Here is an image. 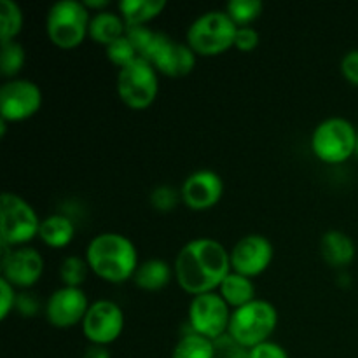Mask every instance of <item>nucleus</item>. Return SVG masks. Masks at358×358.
<instances>
[{
    "label": "nucleus",
    "mask_w": 358,
    "mask_h": 358,
    "mask_svg": "<svg viewBox=\"0 0 358 358\" xmlns=\"http://www.w3.org/2000/svg\"><path fill=\"white\" fill-rule=\"evenodd\" d=\"M173 271L184 292L194 297L215 292L231 273L229 250L213 238H196L178 250Z\"/></svg>",
    "instance_id": "f257e3e1"
},
{
    "label": "nucleus",
    "mask_w": 358,
    "mask_h": 358,
    "mask_svg": "<svg viewBox=\"0 0 358 358\" xmlns=\"http://www.w3.org/2000/svg\"><path fill=\"white\" fill-rule=\"evenodd\" d=\"M86 262L98 278L108 283L133 280L140 266L136 247L121 233L96 234L86 248Z\"/></svg>",
    "instance_id": "f03ea898"
},
{
    "label": "nucleus",
    "mask_w": 358,
    "mask_h": 358,
    "mask_svg": "<svg viewBox=\"0 0 358 358\" xmlns=\"http://www.w3.org/2000/svg\"><path fill=\"white\" fill-rule=\"evenodd\" d=\"M278 325V311L269 301L254 299L245 306L233 310L227 334L245 348H254L269 341Z\"/></svg>",
    "instance_id": "7ed1b4c3"
},
{
    "label": "nucleus",
    "mask_w": 358,
    "mask_h": 358,
    "mask_svg": "<svg viewBox=\"0 0 358 358\" xmlns=\"http://www.w3.org/2000/svg\"><path fill=\"white\" fill-rule=\"evenodd\" d=\"M90 10L79 0H59L52 3L45 17L48 37L56 48L76 49L90 35Z\"/></svg>",
    "instance_id": "20e7f679"
},
{
    "label": "nucleus",
    "mask_w": 358,
    "mask_h": 358,
    "mask_svg": "<svg viewBox=\"0 0 358 358\" xmlns=\"http://www.w3.org/2000/svg\"><path fill=\"white\" fill-rule=\"evenodd\" d=\"M358 129L345 117H329L311 133V152L327 164L346 163L355 156Z\"/></svg>",
    "instance_id": "39448f33"
},
{
    "label": "nucleus",
    "mask_w": 358,
    "mask_h": 358,
    "mask_svg": "<svg viewBox=\"0 0 358 358\" xmlns=\"http://www.w3.org/2000/svg\"><path fill=\"white\" fill-rule=\"evenodd\" d=\"M238 27L226 10H208L196 17L187 30V45L199 56H217L234 48Z\"/></svg>",
    "instance_id": "423d86ee"
},
{
    "label": "nucleus",
    "mask_w": 358,
    "mask_h": 358,
    "mask_svg": "<svg viewBox=\"0 0 358 358\" xmlns=\"http://www.w3.org/2000/svg\"><path fill=\"white\" fill-rule=\"evenodd\" d=\"M42 220L34 206L14 192H2L0 198V243L13 248L27 247L38 236Z\"/></svg>",
    "instance_id": "0eeeda50"
},
{
    "label": "nucleus",
    "mask_w": 358,
    "mask_h": 358,
    "mask_svg": "<svg viewBox=\"0 0 358 358\" xmlns=\"http://www.w3.org/2000/svg\"><path fill=\"white\" fill-rule=\"evenodd\" d=\"M157 70L147 59L136 58L117 73V94L124 105L135 110L150 107L157 98Z\"/></svg>",
    "instance_id": "6e6552de"
},
{
    "label": "nucleus",
    "mask_w": 358,
    "mask_h": 358,
    "mask_svg": "<svg viewBox=\"0 0 358 358\" xmlns=\"http://www.w3.org/2000/svg\"><path fill=\"white\" fill-rule=\"evenodd\" d=\"M231 308L219 292L201 294L192 297L189 304L187 322L192 332L215 341L220 336L227 334L231 322Z\"/></svg>",
    "instance_id": "1a4fd4ad"
},
{
    "label": "nucleus",
    "mask_w": 358,
    "mask_h": 358,
    "mask_svg": "<svg viewBox=\"0 0 358 358\" xmlns=\"http://www.w3.org/2000/svg\"><path fill=\"white\" fill-rule=\"evenodd\" d=\"M143 59H147L157 73L168 77H185L196 66V52L189 48L187 42L182 44L163 31H156Z\"/></svg>",
    "instance_id": "9d476101"
},
{
    "label": "nucleus",
    "mask_w": 358,
    "mask_h": 358,
    "mask_svg": "<svg viewBox=\"0 0 358 358\" xmlns=\"http://www.w3.org/2000/svg\"><path fill=\"white\" fill-rule=\"evenodd\" d=\"M0 271L14 289H30L41 280L44 273V259L41 252L31 247L13 248L0 243Z\"/></svg>",
    "instance_id": "9b49d317"
},
{
    "label": "nucleus",
    "mask_w": 358,
    "mask_h": 358,
    "mask_svg": "<svg viewBox=\"0 0 358 358\" xmlns=\"http://www.w3.org/2000/svg\"><path fill=\"white\" fill-rule=\"evenodd\" d=\"M42 107V91L34 80L10 79L0 90V115L6 122L34 117Z\"/></svg>",
    "instance_id": "f8f14e48"
},
{
    "label": "nucleus",
    "mask_w": 358,
    "mask_h": 358,
    "mask_svg": "<svg viewBox=\"0 0 358 358\" xmlns=\"http://www.w3.org/2000/svg\"><path fill=\"white\" fill-rule=\"evenodd\" d=\"M124 331V313L114 301L100 299L91 303L83 320V332L91 345L108 346Z\"/></svg>",
    "instance_id": "ddd939ff"
},
{
    "label": "nucleus",
    "mask_w": 358,
    "mask_h": 358,
    "mask_svg": "<svg viewBox=\"0 0 358 358\" xmlns=\"http://www.w3.org/2000/svg\"><path fill=\"white\" fill-rule=\"evenodd\" d=\"M275 248L262 234H247L240 238L229 250L231 271L255 278L271 266Z\"/></svg>",
    "instance_id": "4468645a"
},
{
    "label": "nucleus",
    "mask_w": 358,
    "mask_h": 358,
    "mask_svg": "<svg viewBox=\"0 0 358 358\" xmlns=\"http://www.w3.org/2000/svg\"><path fill=\"white\" fill-rule=\"evenodd\" d=\"M90 306L91 304L83 289L62 287L49 296L44 311L52 327L69 329L83 324Z\"/></svg>",
    "instance_id": "2eb2a0df"
},
{
    "label": "nucleus",
    "mask_w": 358,
    "mask_h": 358,
    "mask_svg": "<svg viewBox=\"0 0 358 358\" xmlns=\"http://www.w3.org/2000/svg\"><path fill=\"white\" fill-rule=\"evenodd\" d=\"M182 203L194 212L213 208L224 194V182L213 170H196L184 180Z\"/></svg>",
    "instance_id": "dca6fc26"
},
{
    "label": "nucleus",
    "mask_w": 358,
    "mask_h": 358,
    "mask_svg": "<svg viewBox=\"0 0 358 358\" xmlns=\"http://www.w3.org/2000/svg\"><path fill=\"white\" fill-rule=\"evenodd\" d=\"M320 254L332 268H346L357 254L355 243L343 231H327L320 240Z\"/></svg>",
    "instance_id": "f3484780"
},
{
    "label": "nucleus",
    "mask_w": 358,
    "mask_h": 358,
    "mask_svg": "<svg viewBox=\"0 0 358 358\" xmlns=\"http://www.w3.org/2000/svg\"><path fill=\"white\" fill-rule=\"evenodd\" d=\"M171 276H175V271L166 261L149 259L138 266L135 276H133V282L145 292H159L171 282Z\"/></svg>",
    "instance_id": "a211bd4d"
},
{
    "label": "nucleus",
    "mask_w": 358,
    "mask_h": 358,
    "mask_svg": "<svg viewBox=\"0 0 358 358\" xmlns=\"http://www.w3.org/2000/svg\"><path fill=\"white\" fill-rule=\"evenodd\" d=\"M166 7L164 0H121L119 14L126 27H147L149 21L156 20Z\"/></svg>",
    "instance_id": "6ab92c4d"
},
{
    "label": "nucleus",
    "mask_w": 358,
    "mask_h": 358,
    "mask_svg": "<svg viewBox=\"0 0 358 358\" xmlns=\"http://www.w3.org/2000/svg\"><path fill=\"white\" fill-rule=\"evenodd\" d=\"M73 236H76V226L72 219L62 213L45 217L38 231V238L51 248H65L66 245L72 243Z\"/></svg>",
    "instance_id": "aec40b11"
},
{
    "label": "nucleus",
    "mask_w": 358,
    "mask_h": 358,
    "mask_svg": "<svg viewBox=\"0 0 358 358\" xmlns=\"http://www.w3.org/2000/svg\"><path fill=\"white\" fill-rule=\"evenodd\" d=\"M126 28L128 27H126L121 14H115L112 10H101L91 17L90 37L107 48L108 44L126 35Z\"/></svg>",
    "instance_id": "412c9836"
},
{
    "label": "nucleus",
    "mask_w": 358,
    "mask_h": 358,
    "mask_svg": "<svg viewBox=\"0 0 358 358\" xmlns=\"http://www.w3.org/2000/svg\"><path fill=\"white\" fill-rule=\"evenodd\" d=\"M217 292L222 296V299L229 304V308L238 310V308L245 306V304L252 303L255 299V285L252 278H247L243 275L231 271L226 276L222 283H220Z\"/></svg>",
    "instance_id": "4be33fe9"
},
{
    "label": "nucleus",
    "mask_w": 358,
    "mask_h": 358,
    "mask_svg": "<svg viewBox=\"0 0 358 358\" xmlns=\"http://www.w3.org/2000/svg\"><path fill=\"white\" fill-rule=\"evenodd\" d=\"M171 358H215V345L212 339L199 336L189 329L175 345Z\"/></svg>",
    "instance_id": "5701e85b"
},
{
    "label": "nucleus",
    "mask_w": 358,
    "mask_h": 358,
    "mask_svg": "<svg viewBox=\"0 0 358 358\" xmlns=\"http://www.w3.org/2000/svg\"><path fill=\"white\" fill-rule=\"evenodd\" d=\"M23 28V13L14 0H0V44L16 41Z\"/></svg>",
    "instance_id": "b1692460"
},
{
    "label": "nucleus",
    "mask_w": 358,
    "mask_h": 358,
    "mask_svg": "<svg viewBox=\"0 0 358 358\" xmlns=\"http://www.w3.org/2000/svg\"><path fill=\"white\" fill-rule=\"evenodd\" d=\"M262 9L264 6L261 0H231L224 10L238 28H243L252 27V23L262 14Z\"/></svg>",
    "instance_id": "393cba45"
},
{
    "label": "nucleus",
    "mask_w": 358,
    "mask_h": 358,
    "mask_svg": "<svg viewBox=\"0 0 358 358\" xmlns=\"http://www.w3.org/2000/svg\"><path fill=\"white\" fill-rule=\"evenodd\" d=\"M24 49L20 42L10 41L2 42V49H0V70L2 76L7 79H16L20 70L24 66Z\"/></svg>",
    "instance_id": "a878e982"
},
{
    "label": "nucleus",
    "mask_w": 358,
    "mask_h": 358,
    "mask_svg": "<svg viewBox=\"0 0 358 358\" xmlns=\"http://www.w3.org/2000/svg\"><path fill=\"white\" fill-rule=\"evenodd\" d=\"M90 266H87L86 259L79 257V255H69L63 259L62 266H59V278H62L63 287H73V289H80L87 278L90 273Z\"/></svg>",
    "instance_id": "bb28decb"
},
{
    "label": "nucleus",
    "mask_w": 358,
    "mask_h": 358,
    "mask_svg": "<svg viewBox=\"0 0 358 358\" xmlns=\"http://www.w3.org/2000/svg\"><path fill=\"white\" fill-rule=\"evenodd\" d=\"M105 55H107L108 62L114 63L119 70L124 69L126 65H129L131 62H135L136 58H140L136 49L133 48V44L129 42V38L126 35H122L121 38L114 41L112 44H108L105 48Z\"/></svg>",
    "instance_id": "cd10ccee"
},
{
    "label": "nucleus",
    "mask_w": 358,
    "mask_h": 358,
    "mask_svg": "<svg viewBox=\"0 0 358 358\" xmlns=\"http://www.w3.org/2000/svg\"><path fill=\"white\" fill-rule=\"evenodd\" d=\"M182 201L180 191L173 189L171 185H157L152 192H150V205L154 210L161 213L173 212Z\"/></svg>",
    "instance_id": "c85d7f7f"
},
{
    "label": "nucleus",
    "mask_w": 358,
    "mask_h": 358,
    "mask_svg": "<svg viewBox=\"0 0 358 358\" xmlns=\"http://www.w3.org/2000/svg\"><path fill=\"white\" fill-rule=\"evenodd\" d=\"M213 345H215V358H250V348L241 346L229 334L217 338Z\"/></svg>",
    "instance_id": "c756f323"
},
{
    "label": "nucleus",
    "mask_w": 358,
    "mask_h": 358,
    "mask_svg": "<svg viewBox=\"0 0 358 358\" xmlns=\"http://www.w3.org/2000/svg\"><path fill=\"white\" fill-rule=\"evenodd\" d=\"M154 35H156V31L149 27H128L126 28V37L129 38V42H131L133 48L136 49V52H138L140 58H143V56L147 55V51H149L150 44H152V41H154Z\"/></svg>",
    "instance_id": "7c9ffc66"
},
{
    "label": "nucleus",
    "mask_w": 358,
    "mask_h": 358,
    "mask_svg": "<svg viewBox=\"0 0 358 358\" xmlns=\"http://www.w3.org/2000/svg\"><path fill=\"white\" fill-rule=\"evenodd\" d=\"M0 296H2V299H0V320H6L10 311L16 308L17 294L14 287L2 276H0Z\"/></svg>",
    "instance_id": "2f4dec72"
},
{
    "label": "nucleus",
    "mask_w": 358,
    "mask_h": 358,
    "mask_svg": "<svg viewBox=\"0 0 358 358\" xmlns=\"http://www.w3.org/2000/svg\"><path fill=\"white\" fill-rule=\"evenodd\" d=\"M259 41H261V38H259V34L255 28L252 27L238 28L236 38H234V48L241 52H250L257 48Z\"/></svg>",
    "instance_id": "473e14b6"
},
{
    "label": "nucleus",
    "mask_w": 358,
    "mask_h": 358,
    "mask_svg": "<svg viewBox=\"0 0 358 358\" xmlns=\"http://www.w3.org/2000/svg\"><path fill=\"white\" fill-rule=\"evenodd\" d=\"M250 358H289V353L278 343L266 341L250 350Z\"/></svg>",
    "instance_id": "72a5a7b5"
},
{
    "label": "nucleus",
    "mask_w": 358,
    "mask_h": 358,
    "mask_svg": "<svg viewBox=\"0 0 358 358\" xmlns=\"http://www.w3.org/2000/svg\"><path fill=\"white\" fill-rule=\"evenodd\" d=\"M341 72L350 84L358 87V49L348 51L341 59Z\"/></svg>",
    "instance_id": "f704fd0d"
},
{
    "label": "nucleus",
    "mask_w": 358,
    "mask_h": 358,
    "mask_svg": "<svg viewBox=\"0 0 358 358\" xmlns=\"http://www.w3.org/2000/svg\"><path fill=\"white\" fill-rule=\"evenodd\" d=\"M14 310L20 311L23 317H34L38 311V299L31 292L17 294L16 308H14Z\"/></svg>",
    "instance_id": "c9c22d12"
},
{
    "label": "nucleus",
    "mask_w": 358,
    "mask_h": 358,
    "mask_svg": "<svg viewBox=\"0 0 358 358\" xmlns=\"http://www.w3.org/2000/svg\"><path fill=\"white\" fill-rule=\"evenodd\" d=\"M83 358H112L110 350L108 346H101V345H90L84 352Z\"/></svg>",
    "instance_id": "e433bc0d"
},
{
    "label": "nucleus",
    "mask_w": 358,
    "mask_h": 358,
    "mask_svg": "<svg viewBox=\"0 0 358 358\" xmlns=\"http://www.w3.org/2000/svg\"><path fill=\"white\" fill-rule=\"evenodd\" d=\"M84 6H86L87 10L98 9V13H101V10H105L110 6V2L108 0H84Z\"/></svg>",
    "instance_id": "4c0bfd02"
},
{
    "label": "nucleus",
    "mask_w": 358,
    "mask_h": 358,
    "mask_svg": "<svg viewBox=\"0 0 358 358\" xmlns=\"http://www.w3.org/2000/svg\"><path fill=\"white\" fill-rule=\"evenodd\" d=\"M355 156L358 157V133H357V150H355Z\"/></svg>",
    "instance_id": "58836bf2"
}]
</instances>
